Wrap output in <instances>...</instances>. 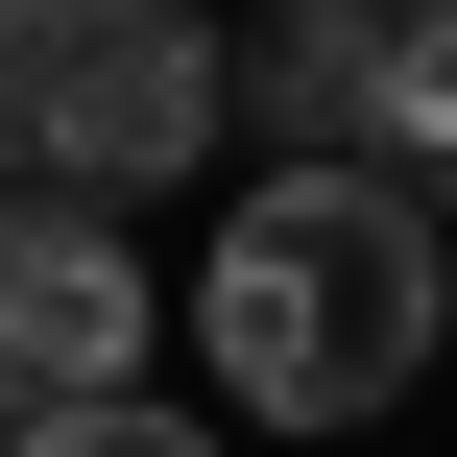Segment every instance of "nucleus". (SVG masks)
Segmentation results:
<instances>
[{
    "label": "nucleus",
    "mask_w": 457,
    "mask_h": 457,
    "mask_svg": "<svg viewBox=\"0 0 457 457\" xmlns=\"http://www.w3.org/2000/svg\"><path fill=\"white\" fill-rule=\"evenodd\" d=\"M434 337H457L434 193H410V169H361V145L265 169V193L217 217V265H193V361H217V410H241V434H386V410L434 386Z\"/></svg>",
    "instance_id": "obj_1"
},
{
    "label": "nucleus",
    "mask_w": 457,
    "mask_h": 457,
    "mask_svg": "<svg viewBox=\"0 0 457 457\" xmlns=\"http://www.w3.org/2000/svg\"><path fill=\"white\" fill-rule=\"evenodd\" d=\"M217 96H241V48L193 24V0H0V193H169L193 145H217Z\"/></svg>",
    "instance_id": "obj_2"
},
{
    "label": "nucleus",
    "mask_w": 457,
    "mask_h": 457,
    "mask_svg": "<svg viewBox=\"0 0 457 457\" xmlns=\"http://www.w3.org/2000/svg\"><path fill=\"white\" fill-rule=\"evenodd\" d=\"M145 337H169V265H145L96 193H0V434L145 386Z\"/></svg>",
    "instance_id": "obj_3"
},
{
    "label": "nucleus",
    "mask_w": 457,
    "mask_h": 457,
    "mask_svg": "<svg viewBox=\"0 0 457 457\" xmlns=\"http://www.w3.org/2000/svg\"><path fill=\"white\" fill-rule=\"evenodd\" d=\"M361 169H410V193L457 217V0L386 24V72H361Z\"/></svg>",
    "instance_id": "obj_4"
},
{
    "label": "nucleus",
    "mask_w": 457,
    "mask_h": 457,
    "mask_svg": "<svg viewBox=\"0 0 457 457\" xmlns=\"http://www.w3.org/2000/svg\"><path fill=\"white\" fill-rule=\"evenodd\" d=\"M0 457H217V434H193V410H145V386H96V410H24Z\"/></svg>",
    "instance_id": "obj_5"
},
{
    "label": "nucleus",
    "mask_w": 457,
    "mask_h": 457,
    "mask_svg": "<svg viewBox=\"0 0 457 457\" xmlns=\"http://www.w3.org/2000/svg\"><path fill=\"white\" fill-rule=\"evenodd\" d=\"M386 24H434V0H386Z\"/></svg>",
    "instance_id": "obj_6"
}]
</instances>
